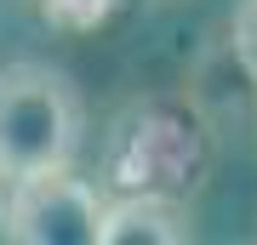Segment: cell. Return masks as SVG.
Masks as SVG:
<instances>
[{"label":"cell","mask_w":257,"mask_h":245,"mask_svg":"<svg viewBox=\"0 0 257 245\" xmlns=\"http://www.w3.org/2000/svg\"><path fill=\"white\" fill-rule=\"evenodd\" d=\"M86 143L80 86L52 63L0 69V182L74 165Z\"/></svg>","instance_id":"cell-1"},{"label":"cell","mask_w":257,"mask_h":245,"mask_svg":"<svg viewBox=\"0 0 257 245\" xmlns=\"http://www.w3.org/2000/svg\"><path fill=\"white\" fill-rule=\"evenodd\" d=\"M97 222L103 200L86 177H74V165L6 182L0 234L18 245H97Z\"/></svg>","instance_id":"cell-2"},{"label":"cell","mask_w":257,"mask_h":245,"mask_svg":"<svg viewBox=\"0 0 257 245\" xmlns=\"http://www.w3.org/2000/svg\"><path fill=\"white\" fill-rule=\"evenodd\" d=\"M183 239H194V222L160 188H132L126 200L103 205L97 222V245H183Z\"/></svg>","instance_id":"cell-3"},{"label":"cell","mask_w":257,"mask_h":245,"mask_svg":"<svg viewBox=\"0 0 257 245\" xmlns=\"http://www.w3.org/2000/svg\"><path fill=\"white\" fill-rule=\"evenodd\" d=\"M114 12H120V0H40V18L63 35H86V29L109 23Z\"/></svg>","instance_id":"cell-4"},{"label":"cell","mask_w":257,"mask_h":245,"mask_svg":"<svg viewBox=\"0 0 257 245\" xmlns=\"http://www.w3.org/2000/svg\"><path fill=\"white\" fill-rule=\"evenodd\" d=\"M229 40H234V63L251 74V86H257V0H240L234 6V29H229Z\"/></svg>","instance_id":"cell-5"},{"label":"cell","mask_w":257,"mask_h":245,"mask_svg":"<svg viewBox=\"0 0 257 245\" xmlns=\"http://www.w3.org/2000/svg\"><path fill=\"white\" fill-rule=\"evenodd\" d=\"M0 217H6V182H0Z\"/></svg>","instance_id":"cell-6"}]
</instances>
